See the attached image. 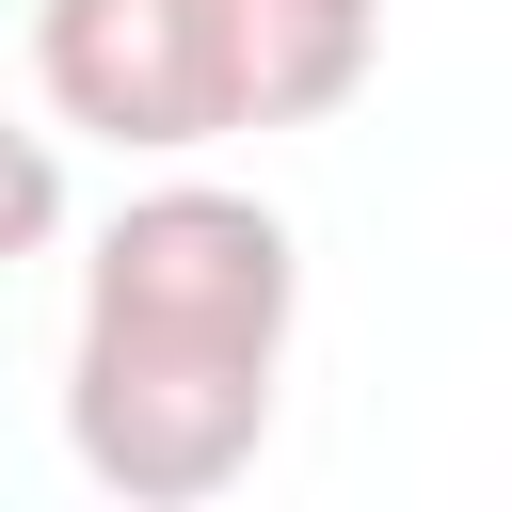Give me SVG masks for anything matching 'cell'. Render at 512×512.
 <instances>
[{
	"label": "cell",
	"instance_id": "6da1fadb",
	"mask_svg": "<svg viewBox=\"0 0 512 512\" xmlns=\"http://www.w3.org/2000/svg\"><path fill=\"white\" fill-rule=\"evenodd\" d=\"M304 336V240L288 208L224 176H144L80 240V320H64V448L128 512H208L256 480L272 400Z\"/></svg>",
	"mask_w": 512,
	"mask_h": 512
},
{
	"label": "cell",
	"instance_id": "7a4b0ae2",
	"mask_svg": "<svg viewBox=\"0 0 512 512\" xmlns=\"http://www.w3.org/2000/svg\"><path fill=\"white\" fill-rule=\"evenodd\" d=\"M32 96H48V128H80V144H112V160H192V144H224L192 0H32Z\"/></svg>",
	"mask_w": 512,
	"mask_h": 512
},
{
	"label": "cell",
	"instance_id": "3957f363",
	"mask_svg": "<svg viewBox=\"0 0 512 512\" xmlns=\"http://www.w3.org/2000/svg\"><path fill=\"white\" fill-rule=\"evenodd\" d=\"M192 32H208V112H224V144L256 128H320V112H352L368 96V64H384V0H192Z\"/></svg>",
	"mask_w": 512,
	"mask_h": 512
},
{
	"label": "cell",
	"instance_id": "277c9868",
	"mask_svg": "<svg viewBox=\"0 0 512 512\" xmlns=\"http://www.w3.org/2000/svg\"><path fill=\"white\" fill-rule=\"evenodd\" d=\"M64 240V128H16L0 112V272Z\"/></svg>",
	"mask_w": 512,
	"mask_h": 512
}]
</instances>
